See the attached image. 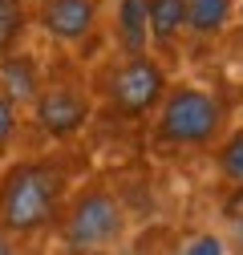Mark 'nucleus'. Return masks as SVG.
<instances>
[{"label": "nucleus", "mask_w": 243, "mask_h": 255, "mask_svg": "<svg viewBox=\"0 0 243 255\" xmlns=\"http://www.w3.org/2000/svg\"><path fill=\"white\" fill-rule=\"evenodd\" d=\"M69 195H73V182L61 158H49V154L16 158L0 170V231L12 235L16 243L53 231Z\"/></svg>", "instance_id": "obj_1"}, {"label": "nucleus", "mask_w": 243, "mask_h": 255, "mask_svg": "<svg viewBox=\"0 0 243 255\" xmlns=\"http://www.w3.org/2000/svg\"><path fill=\"white\" fill-rule=\"evenodd\" d=\"M223 134H227V106L219 102V93L191 81H178L162 93L154 110V138L162 146L203 150V146H215Z\"/></svg>", "instance_id": "obj_2"}, {"label": "nucleus", "mask_w": 243, "mask_h": 255, "mask_svg": "<svg viewBox=\"0 0 243 255\" xmlns=\"http://www.w3.org/2000/svg\"><path fill=\"white\" fill-rule=\"evenodd\" d=\"M53 231L65 251H114L130 231V215L110 186L89 182L69 195Z\"/></svg>", "instance_id": "obj_3"}, {"label": "nucleus", "mask_w": 243, "mask_h": 255, "mask_svg": "<svg viewBox=\"0 0 243 255\" xmlns=\"http://www.w3.org/2000/svg\"><path fill=\"white\" fill-rule=\"evenodd\" d=\"M166 89H170V73L162 61L154 53H134V57L106 61L98 73V85L89 93H94V102L102 98L118 118L142 122V118H154Z\"/></svg>", "instance_id": "obj_4"}, {"label": "nucleus", "mask_w": 243, "mask_h": 255, "mask_svg": "<svg viewBox=\"0 0 243 255\" xmlns=\"http://www.w3.org/2000/svg\"><path fill=\"white\" fill-rule=\"evenodd\" d=\"M94 93L81 81H45L41 93L28 106V122L49 138V142H69L77 138L89 118H94Z\"/></svg>", "instance_id": "obj_5"}, {"label": "nucleus", "mask_w": 243, "mask_h": 255, "mask_svg": "<svg viewBox=\"0 0 243 255\" xmlns=\"http://www.w3.org/2000/svg\"><path fill=\"white\" fill-rule=\"evenodd\" d=\"M102 4L106 0H37L33 4V24L49 41L65 45V49H77L98 33Z\"/></svg>", "instance_id": "obj_6"}, {"label": "nucleus", "mask_w": 243, "mask_h": 255, "mask_svg": "<svg viewBox=\"0 0 243 255\" xmlns=\"http://www.w3.org/2000/svg\"><path fill=\"white\" fill-rule=\"evenodd\" d=\"M146 28H150V53L158 61L178 53L187 41V0H146Z\"/></svg>", "instance_id": "obj_7"}, {"label": "nucleus", "mask_w": 243, "mask_h": 255, "mask_svg": "<svg viewBox=\"0 0 243 255\" xmlns=\"http://www.w3.org/2000/svg\"><path fill=\"white\" fill-rule=\"evenodd\" d=\"M41 85H45V69H41V61L28 53V49H20L12 57H0V93H4L20 114L33 106V98L41 93Z\"/></svg>", "instance_id": "obj_8"}, {"label": "nucleus", "mask_w": 243, "mask_h": 255, "mask_svg": "<svg viewBox=\"0 0 243 255\" xmlns=\"http://www.w3.org/2000/svg\"><path fill=\"white\" fill-rule=\"evenodd\" d=\"M114 45H118L122 57L150 53L146 0H114Z\"/></svg>", "instance_id": "obj_9"}, {"label": "nucleus", "mask_w": 243, "mask_h": 255, "mask_svg": "<svg viewBox=\"0 0 243 255\" xmlns=\"http://www.w3.org/2000/svg\"><path fill=\"white\" fill-rule=\"evenodd\" d=\"M235 24V0H187V37L219 41Z\"/></svg>", "instance_id": "obj_10"}, {"label": "nucleus", "mask_w": 243, "mask_h": 255, "mask_svg": "<svg viewBox=\"0 0 243 255\" xmlns=\"http://www.w3.org/2000/svg\"><path fill=\"white\" fill-rule=\"evenodd\" d=\"M33 33V0H0V57H12Z\"/></svg>", "instance_id": "obj_11"}, {"label": "nucleus", "mask_w": 243, "mask_h": 255, "mask_svg": "<svg viewBox=\"0 0 243 255\" xmlns=\"http://www.w3.org/2000/svg\"><path fill=\"white\" fill-rule=\"evenodd\" d=\"M215 170H219L223 182L243 186V126L227 130V134L215 142Z\"/></svg>", "instance_id": "obj_12"}, {"label": "nucleus", "mask_w": 243, "mask_h": 255, "mask_svg": "<svg viewBox=\"0 0 243 255\" xmlns=\"http://www.w3.org/2000/svg\"><path fill=\"white\" fill-rule=\"evenodd\" d=\"M219 219H223V227H227V239L231 247L243 255V186H231L223 203H219Z\"/></svg>", "instance_id": "obj_13"}, {"label": "nucleus", "mask_w": 243, "mask_h": 255, "mask_svg": "<svg viewBox=\"0 0 243 255\" xmlns=\"http://www.w3.org/2000/svg\"><path fill=\"white\" fill-rule=\"evenodd\" d=\"M16 134H20V110L0 93V158H4L8 150H12V142H16Z\"/></svg>", "instance_id": "obj_14"}, {"label": "nucleus", "mask_w": 243, "mask_h": 255, "mask_svg": "<svg viewBox=\"0 0 243 255\" xmlns=\"http://www.w3.org/2000/svg\"><path fill=\"white\" fill-rule=\"evenodd\" d=\"M178 255H227V239L219 231H199V235H191L182 243Z\"/></svg>", "instance_id": "obj_15"}, {"label": "nucleus", "mask_w": 243, "mask_h": 255, "mask_svg": "<svg viewBox=\"0 0 243 255\" xmlns=\"http://www.w3.org/2000/svg\"><path fill=\"white\" fill-rule=\"evenodd\" d=\"M0 255H20V243L12 235H4V231H0Z\"/></svg>", "instance_id": "obj_16"}, {"label": "nucleus", "mask_w": 243, "mask_h": 255, "mask_svg": "<svg viewBox=\"0 0 243 255\" xmlns=\"http://www.w3.org/2000/svg\"><path fill=\"white\" fill-rule=\"evenodd\" d=\"M235 20H239V28H243V0H235Z\"/></svg>", "instance_id": "obj_17"}, {"label": "nucleus", "mask_w": 243, "mask_h": 255, "mask_svg": "<svg viewBox=\"0 0 243 255\" xmlns=\"http://www.w3.org/2000/svg\"><path fill=\"white\" fill-rule=\"evenodd\" d=\"M69 255H114V251H69Z\"/></svg>", "instance_id": "obj_18"}]
</instances>
